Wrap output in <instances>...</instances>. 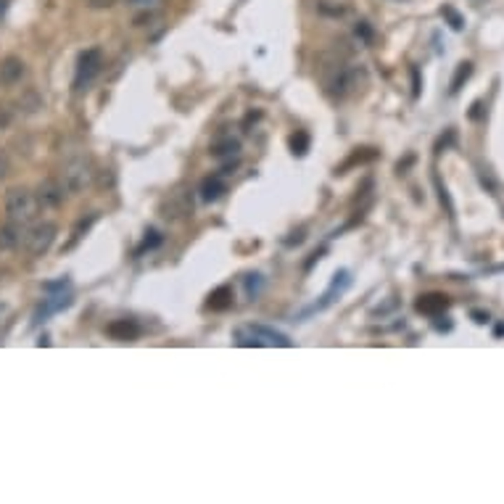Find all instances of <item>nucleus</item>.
<instances>
[{
  "label": "nucleus",
  "mask_w": 504,
  "mask_h": 504,
  "mask_svg": "<svg viewBox=\"0 0 504 504\" xmlns=\"http://www.w3.org/2000/svg\"><path fill=\"white\" fill-rule=\"evenodd\" d=\"M103 53L101 48H87L77 61V74H74V90H87L93 80L101 74Z\"/></svg>",
  "instance_id": "20e7f679"
},
{
  "label": "nucleus",
  "mask_w": 504,
  "mask_h": 504,
  "mask_svg": "<svg viewBox=\"0 0 504 504\" xmlns=\"http://www.w3.org/2000/svg\"><path fill=\"white\" fill-rule=\"evenodd\" d=\"M225 190H227V185H225L219 177H206V180H203V185H201L203 201H214V198H219Z\"/></svg>",
  "instance_id": "2eb2a0df"
},
{
  "label": "nucleus",
  "mask_w": 504,
  "mask_h": 504,
  "mask_svg": "<svg viewBox=\"0 0 504 504\" xmlns=\"http://www.w3.org/2000/svg\"><path fill=\"white\" fill-rule=\"evenodd\" d=\"M37 201H40V209H58L64 203V196L67 190L61 185V180H43L37 185Z\"/></svg>",
  "instance_id": "423d86ee"
},
{
  "label": "nucleus",
  "mask_w": 504,
  "mask_h": 504,
  "mask_svg": "<svg viewBox=\"0 0 504 504\" xmlns=\"http://www.w3.org/2000/svg\"><path fill=\"white\" fill-rule=\"evenodd\" d=\"M290 148H293V153L303 156V153L309 151V135H306V133H296L293 137H290Z\"/></svg>",
  "instance_id": "f3484780"
},
{
  "label": "nucleus",
  "mask_w": 504,
  "mask_h": 504,
  "mask_svg": "<svg viewBox=\"0 0 504 504\" xmlns=\"http://www.w3.org/2000/svg\"><path fill=\"white\" fill-rule=\"evenodd\" d=\"M314 74L330 98H343L354 87V77H356V71L346 67V58L338 51L319 53L314 61Z\"/></svg>",
  "instance_id": "f257e3e1"
},
{
  "label": "nucleus",
  "mask_w": 504,
  "mask_h": 504,
  "mask_svg": "<svg viewBox=\"0 0 504 504\" xmlns=\"http://www.w3.org/2000/svg\"><path fill=\"white\" fill-rule=\"evenodd\" d=\"M161 211H164L167 219H180V217H187L193 211V203H190V198H187L183 190H177V193H169V198L161 203Z\"/></svg>",
  "instance_id": "6e6552de"
},
{
  "label": "nucleus",
  "mask_w": 504,
  "mask_h": 504,
  "mask_svg": "<svg viewBox=\"0 0 504 504\" xmlns=\"http://www.w3.org/2000/svg\"><path fill=\"white\" fill-rule=\"evenodd\" d=\"M5 214L11 222L19 225H32L37 214H40V201L32 190L27 187H11L5 193Z\"/></svg>",
  "instance_id": "7ed1b4c3"
},
{
  "label": "nucleus",
  "mask_w": 504,
  "mask_h": 504,
  "mask_svg": "<svg viewBox=\"0 0 504 504\" xmlns=\"http://www.w3.org/2000/svg\"><path fill=\"white\" fill-rule=\"evenodd\" d=\"M24 236H27V225H19V222H11L0 227V249L3 251H11V249H19L24 243Z\"/></svg>",
  "instance_id": "1a4fd4ad"
},
{
  "label": "nucleus",
  "mask_w": 504,
  "mask_h": 504,
  "mask_svg": "<svg viewBox=\"0 0 504 504\" xmlns=\"http://www.w3.org/2000/svg\"><path fill=\"white\" fill-rule=\"evenodd\" d=\"M496 336H504V325H499V328H496Z\"/></svg>",
  "instance_id": "393cba45"
},
{
  "label": "nucleus",
  "mask_w": 504,
  "mask_h": 504,
  "mask_svg": "<svg viewBox=\"0 0 504 504\" xmlns=\"http://www.w3.org/2000/svg\"><path fill=\"white\" fill-rule=\"evenodd\" d=\"M95 180V169L93 161L84 148H74V151L64 153V161H61V185L67 193H82L84 187L93 185Z\"/></svg>",
  "instance_id": "f03ea898"
},
{
  "label": "nucleus",
  "mask_w": 504,
  "mask_h": 504,
  "mask_svg": "<svg viewBox=\"0 0 504 504\" xmlns=\"http://www.w3.org/2000/svg\"><path fill=\"white\" fill-rule=\"evenodd\" d=\"M24 61L16 58V56H8V58H3L0 61V82L3 84H16L21 82V77H24Z\"/></svg>",
  "instance_id": "9d476101"
},
{
  "label": "nucleus",
  "mask_w": 504,
  "mask_h": 504,
  "mask_svg": "<svg viewBox=\"0 0 504 504\" xmlns=\"http://www.w3.org/2000/svg\"><path fill=\"white\" fill-rule=\"evenodd\" d=\"M56 233H58V227H56L53 222L34 225L32 230H27V236H24V246H27V251L32 253V256H43V253H48V249H51L53 240H56Z\"/></svg>",
  "instance_id": "39448f33"
},
{
  "label": "nucleus",
  "mask_w": 504,
  "mask_h": 504,
  "mask_svg": "<svg viewBox=\"0 0 504 504\" xmlns=\"http://www.w3.org/2000/svg\"><path fill=\"white\" fill-rule=\"evenodd\" d=\"M230 303H233V288H227V286L217 288V290L209 296V306H211V309H217V312L227 309Z\"/></svg>",
  "instance_id": "4468645a"
},
{
  "label": "nucleus",
  "mask_w": 504,
  "mask_h": 504,
  "mask_svg": "<svg viewBox=\"0 0 504 504\" xmlns=\"http://www.w3.org/2000/svg\"><path fill=\"white\" fill-rule=\"evenodd\" d=\"M119 0H84V5L87 8H93V11H103V8H111V5H117Z\"/></svg>",
  "instance_id": "6ab92c4d"
},
{
  "label": "nucleus",
  "mask_w": 504,
  "mask_h": 504,
  "mask_svg": "<svg viewBox=\"0 0 504 504\" xmlns=\"http://www.w3.org/2000/svg\"><path fill=\"white\" fill-rule=\"evenodd\" d=\"M444 14L449 16V24H452V30H462V24H465V21H462V16H459L457 11H452V8H444Z\"/></svg>",
  "instance_id": "aec40b11"
},
{
  "label": "nucleus",
  "mask_w": 504,
  "mask_h": 504,
  "mask_svg": "<svg viewBox=\"0 0 504 504\" xmlns=\"http://www.w3.org/2000/svg\"><path fill=\"white\" fill-rule=\"evenodd\" d=\"M243 330H249L251 333V341H246L243 346H290V341H288L283 333H277V330H269V328H262V325H251V328H243Z\"/></svg>",
  "instance_id": "0eeeda50"
},
{
  "label": "nucleus",
  "mask_w": 504,
  "mask_h": 504,
  "mask_svg": "<svg viewBox=\"0 0 504 504\" xmlns=\"http://www.w3.org/2000/svg\"><path fill=\"white\" fill-rule=\"evenodd\" d=\"M470 74H472V64H468V61H465V64H459V67H457V71H454L452 87H449V90H452V93H457L462 84L470 80Z\"/></svg>",
  "instance_id": "dca6fc26"
},
{
  "label": "nucleus",
  "mask_w": 504,
  "mask_h": 504,
  "mask_svg": "<svg viewBox=\"0 0 504 504\" xmlns=\"http://www.w3.org/2000/svg\"><path fill=\"white\" fill-rule=\"evenodd\" d=\"M238 151V143L236 140H227V143H222V146H217V148H214V156H230V153H236Z\"/></svg>",
  "instance_id": "a211bd4d"
},
{
  "label": "nucleus",
  "mask_w": 504,
  "mask_h": 504,
  "mask_svg": "<svg viewBox=\"0 0 504 504\" xmlns=\"http://www.w3.org/2000/svg\"><path fill=\"white\" fill-rule=\"evenodd\" d=\"M420 314H428V317H436L441 314L446 306H449V296L444 293H428V296H420V301L415 303Z\"/></svg>",
  "instance_id": "9b49d317"
},
{
  "label": "nucleus",
  "mask_w": 504,
  "mask_h": 504,
  "mask_svg": "<svg viewBox=\"0 0 504 504\" xmlns=\"http://www.w3.org/2000/svg\"><path fill=\"white\" fill-rule=\"evenodd\" d=\"M148 236L151 238H146V243H143V246H140V253L146 251V249H156V246H159V243H161V236H159V233H148Z\"/></svg>",
  "instance_id": "412c9836"
},
{
  "label": "nucleus",
  "mask_w": 504,
  "mask_h": 504,
  "mask_svg": "<svg viewBox=\"0 0 504 504\" xmlns=\"http://www.w3.org/2000/svg\"><path fill=\"white\" fill-rule=\"evenodd\" d=\"M472 317H475V322H486L488 314H483V312H472Z\"/></svg>",
  "instance_id": "5701e85b"
},
{
  "label": "nucleus",
  "mask_w": 504,
  "mask_h": 504,
  "mask_svg": "<svg viewBox=\"0 0 504 504\" xmlns=\"http://www.w3.org/2000/svg\"><path fill=\"white\" fill-rule=\"evenodd\" d=\"M108 336L119 338V341H133V338L140 336V328L135 325L133 319H117L108 325Z\"/></svg>",
  "instance_id": "ddd939ff"
},
{
  "label": "nucleus",
  "mask_w": 504,
  "mask_h": 504,
  "mask_svg": "<svg viewBox=\"0 0 504 504\" xmlns=\"http://www.w3.org/2000/svg\"><path fill=\"white\" fill-rule=\"evenodd\" d=\"M317 11L328 19H346L352 5L349 0H317Z\"/></svg>",
  "instance_id": "f8f14e48"
},
{
  "label": "nucleus",
  "mask_w": 504,
  "mask_h": 504,
  "mask_svg": "<svg viewBox=\"0 0 504 504\" xmlns=\"http://www.w3.org/2000/svg\"><path fill=\"white\" fill-rule=\"evenodd\" d=\"M8 174V156H5V151H0V180Z\"/></svg>",
  "instance_id": "4be33fe9"
},
{
  "label": "nucleus",
  "mask_w": 504,
  "mask_h": 504,
  "mask_svg": "<svg viewBox=\"0 0 504 504\" xmlns=\"http://www.w3.org/2000/svg\"><path fill=\"white\" fill-rule=\"evenodd\" d=\"M130 5H151L153 0H127Z\"/></svg>",
  "instance_id": "b1692460"
}]
</instances>
